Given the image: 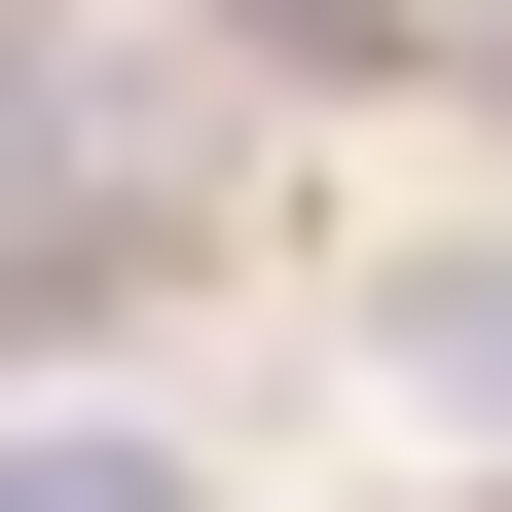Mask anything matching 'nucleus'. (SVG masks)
I'll return each instance as SVG.
<instances>
[{
    "label": "nucleus",
    "instance_id": "obj_2",
    "mask_svg": "<svg viewBox=\"0 0 512 512\" xmlns=\"http://www.w3.org/2000/svg\"><path fill=\"white\" fill-rule=\"evenodd\" d=\"M0 512H183V439H0Z\"/></svg>",
    "mask_w": 512,
    "mask_h": 512
},
{
    "label": "nucleus",
    "instance_id": "obj_3",
    "mask_svg": "<svg viewBox=\"0 0 512 512\" xmlns=\"http://www.w3.org/2000/svg\"><path fill=\"white\" fill-rule=\"evenodd\" d=\"M439 74H512V0H439Z\"/></svg>",
    "mask_w": 512,
    "mask_h": 512
},
{
    "label": "nucleus",
    "instance_id": "obj_1",
    "mask_svg": "<svg viewBox=\"0 0 512 512\" xmlns=\"http://www.w3.org/2000/svg\"><path fill=\"white\" fill-rule=\"evenodd\" d=\"M366 366H403L439 439H512V256H403V293H366Z\"/></svg>",
    "mask_w": 512,
    "mask_h": 512
}]
</instances>
